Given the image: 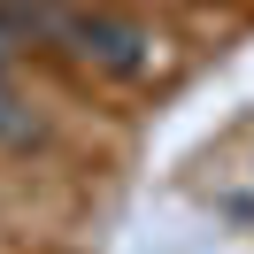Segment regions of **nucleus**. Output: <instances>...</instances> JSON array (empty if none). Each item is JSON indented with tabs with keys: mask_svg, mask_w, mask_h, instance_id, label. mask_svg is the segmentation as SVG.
<instances>
[{
	"mask_svg": "<svg viewBox=\"0 0 254 254\" xmlns=\"http://www.w3.org/2000/svg\"><path fill=\"white\" fill-rule=\"evenodd\" d=\"M47 39H62V54L93 77H146L154 69V31H139L116 8H62Z\"/></svg>",
	"mask_w": 254,
	"mask_h": 254,
	"instance_id": "1",
	"label": "nucleus"
},
{
	"mask_svg": "<svg viewBox=\"0 0 254 254\" xmlns=\"http://www.w3.org/2000/svg\"><path fill=\"white\" fill-rule=\"evenodd\" d=\"M0 16L16 23V31H54V16H62V0H0Z\"/></svg>",
	"mask_w": 254,
	"mask_h": 254,
	"instance_id": "2",
	"label": "nucleus"
},
{
	"mask_svg": "<svg viewBox=\"0 0 254 254\" xmlns=\"http://www.w3.org/2000/svg\"><path fill=\"white\" fill-rule=\"evenodd\" d=\"M8 62H16V23L0 16V77H8Z\"/></svg>",
	"mask_w": 254,
	"mask_h": 254,
	"instance_id": "3",
	"label": "nucleus"
}]
</instances>
